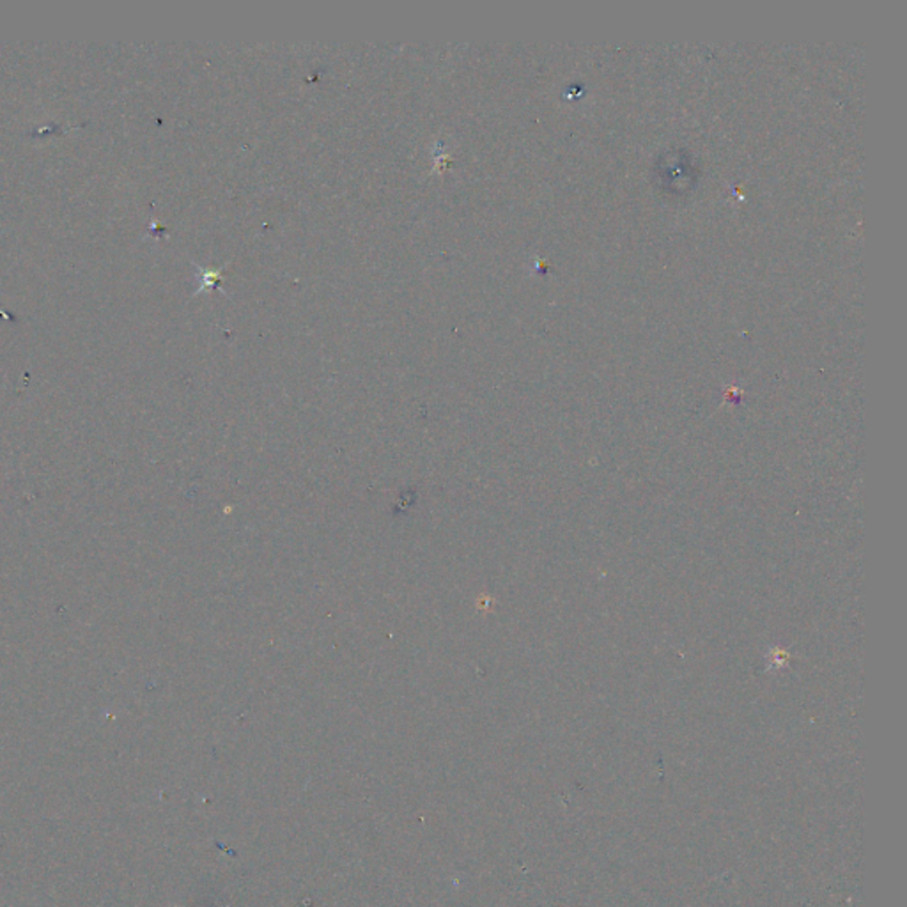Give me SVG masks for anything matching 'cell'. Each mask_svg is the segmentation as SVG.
Returning <instances> with one entry per match:
<instances>
[{"label": "cell", "instance_id": "6da1fadb", "mask_svg": "<svg viewBox=\"0 0 907 907\" xmlns=\"http://www.w3.org/2000/svg\"><path fill=\"white\" fill-rule=\"evenodd\" d=\"M222 280V273L215 272V270H202V277H201V289H210V287H220L218 282Z\"/></svg>", "mask_w": 907, "mask_h": 907}]
</instances>
